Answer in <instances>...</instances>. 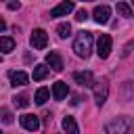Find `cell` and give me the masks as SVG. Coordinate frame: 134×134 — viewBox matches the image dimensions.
<instances>
[{"label":"cell","instance_id":"obj_24","mask_svg":"<svg viewBox=\"0 0 134 134\" xmlns=\"http://www.w3.org/2000/svg\"><path fill=\"white\" fill-rule=\"evenodd\" d=\"M82 2H90V0H82Z\"/></svg>","mask_w":134,"mask_h":134},{"label":"cell","instance_id":"obj_17","mask_svg":"<svg viewBox=\"0 0 134 134\" xmlns=\"http://www.w3.org/2000/svg\"><path fill=\"white\" fill-rule=\"evenodd\" d=\"M13 105L19 107V109H25L29 105V96L27 94H19V96H13Z\"/></svg>","mask_w":134,"mask_h":134},{"label":"cell","instance_id":"obj_21","mask_svg":"<svg viewBox=\"0 0 134 134\" xmlns=\"http://www.w3.org/2000/svg\"><path fill=\"white\" fill-rule=\"evenodd\" d=\"M86 19H88V10L86 8H80L75 13V21H86Z\"/></svg>","mask_w":134,"mask_h":134},{"label":"cell","instance_id":"obj_23","mask_svg":"<svg viewBox=\"0 0 134 134\" xmlns=\"http://www.w3.org/2000/svg\"><path fill=\"white\" fill-rule=\"evenodd\" d=\"M4 29H6V21L0 17V31H4Z\"/></svg>","mask_w":134,"mask_h":134},{"label":"cell","instance_id":"obj_4","mask_svg":"<svg viewBox=\"0 0 134 134\" xmlns=\"http://www.w3.org/2000/svg\"><path fill=\"white\" fill-rule=\"evenodd\" d=\"M92 88H94V100H96V105H98V107H103V105H105V100H107V94H109V86H107V82H105V80L94 82V84H92Z\"/></svg>","mask_w":134,"mask_h":134},{"label":"cell","instance_id":"obj_20","mask_svg":"<svg viewBox=\"0 0 134 134\" xmlns=\"http://www.w3.org/2000/svg\"><path fill=\"white\" fill-rule=\"evenodd\" d=\"M0 115H2V121L8 126V124H13V113L8 111V109H0Z\"/></svg>","mask_w":134,"mask_h":134},{"label":"cell","instance_id":"obj_12","mask_svg":"<svg viewBox=\"0 0 134 134\" xmlns=\"http://www.w3.org/2000/svg\"><path fill=\"white\" fill-rule=\"evenodd\" d=\"M8 77H10V86H25L27 84V80H29V75L25 73V71H10L8 73Z\"/></svg>","mask_w":134,"mask_h":134},{"label":"cell","instance_id":"obj_7","mask_svg":"<svg viewBox=\"0 0 134 134\" xmlns=\"http://www.w3.org/2000/svg\"><path fill=\"white\" fill-rule=\"evenodd\" d=\"M92 15H94V21H96L98 25H105V23H109V17H111V8H109L107 4H103V6H96Z\"/></svg>","mask_w":134,"mask_h":134},{"label":"cell","instance_id":"obj_2","mask_svg":"<svg viewBox=\"0 0 134 134\" xmlns=\"http://www.w3.org/2000/svg\"><path fill=\"white\" fill-rule=\"evenodd\" d=\"M111 46H113L111 36H109V34H100L98 40H96V54H98L100 59H107V57L111 54Z\"/></svg>","mask_w":134,"mask_h":134},{"label":"cell","instance_id":"obj_8","mask_svg":"<svg viewBox=\"0 0 134 134\" xmlns=\"http://www.w3.org/2000/svg\"><path fill=\"white\" fill-rule=\"evenodd\" d=\"M73 8H75V4H73L71 0H65V2H61L59 6H54V8L50 10V17H65V15H69Z\"/></svg>","mask_w":134,"mask_h":134},{"label":"cell","instance_id":"obj_16","mask_svg":"<svg viewBox=\"0 0 134 134\" xmlns=\"http://www.w3.org/2000/svg\"><path fill=\"white\" fill-rule=\"evenodd\" d=\"M48 96H50V90H48V88H38V90H36L34 100H36L38 105H44V103L48 100Z\"/></svg>","mask_w":134,"mask_h":134},{"label":"cell","instance_id":"obj_5","mask_svg":"<svg viewBox=\"0 0 134 134\" xmlns=\"http://www.w3.org/2000/svg\"><path fill=\"white\" fill-rule=\"evenodd\" d=\"M132 128V119L130 117H117L115 121H111V124H107V132H117V134H121V132H128Z\"/></svg>","mask_w":134,"mask_h":134},{"label":"cell","instance_id":"obj_14","mask_svg":"<svg viewBox=\"0 0 134 134\" xmlns=\"http://www.w3.org/2000/svg\"><path fill=\"white\" fill-rule=\"evenodd\" d=\"M61 126H63V130H65V132H71V134H77V132H80V128H77L75 119H73V117H69V115H67V117H63V124H61Z\"/></svg>","mask_w":134,"mask_h":134},{"label":"cell","instance_id":"obj_11","mask_svg":"<svg viewBox=\"0 0 134 134\" xmlns=\"http://www.w3.org/2000/svg\"><path fill=\"white\" fill-rule=\"evenodd\" d=\"M69 94V88H67V84L65 82H54L52 84V96H54V100H63L65 96Z\"/></svg>","mask_w":134,"mask_h":134},{"label":"cell","instance_id":"obj_3","mask_svg":"<svg viewBox=\"0 0 134 134\" xmlns=\"http://www.w3.org/2000/svg\"><path fill=\"white\" fill-rule=\"evenodd\" d=\"M29 44H31L36 50L46 48V44H48V34H46L44 29H34L31 36H29Z\"/></svg>","mask_w":134,"mask_h":134},{"label":"cell","instance_id":"obj_19","mask_svg":"<svg viewBox=\"0 0 134 134\" xmlns=\"http://www.w3.org/2000/svg\"><path fill=\"white\" fill-rule=\"evenodd\" d=\"M117 13H119L121 17H126V19H130V17H132V8H130L126 2H117Z\"/></svg>","mask_w":134,"mask_h":134},{"label":"cell","instance_id":"obj_13","mask_svg":"<svg viewBox=\"0 0 134 134\" xmlns=\"http://www.w3.org/2000/svg\"><path fill=\"white\" fill-rule=\"evenodd\" d=\"M13 50H15V40L8 38V36H2V38H0V52L8 54V52H13Z\"/></svg>","mask_w":134,"mask_h":134},{"label":"cell","instance_id":"obj_18","mask_svg":"<svg viewBox=\"0 0 134 134\" xmlns=\"http://www.w3.org/2000/svg\"><path fill=\"white\" fill-rule=\"evenodd\" d=\"M57 34H59V38H69L71 36V25L69 23H59Z\"/></svg>","mask_w":134,"mask_h":134},{"label":"cell","instance_id":"obj_6","mask_svg":"<svg viewBox=\"0 0 134 134\" xmlns=\"http://www.w3.org/2000/svg\"><path fill=\"white\" fill-rule=\"evenodd\" d=\"M19 121H21V126H23L25 130H29V132L40 130V119H38V115L25 113V115H21V117H19Z\"/></svg>","mask_w":134,"mask_h":134},{"label":"cell","instance_id":"obj_15","mask_svg":"<svg viewBox=\"0 0 134 134\" xmlns=\"http://www.w3.org/2000/svg\"><path fill=\"white\" fill-rule=\"evenodd\" d=\"M48 71H50V69H48L46 65H42V63H40V65H36V67H34V82L44 80V77L48 75Z\"/></svg>","mask_w":134,"mask_h":134},{"label":"cell","instance_id":"obj_9","mask_svg":"<svg viewBox=\"0 0 134 134\" xmlns=\"http://www.w3.org/2000/svg\"><path fill=\"white\" fill-rule=\"evenodd\" d=\"M73 80L80 86H86V88H92V84H94V75L90 71H75L73 73Z\"/></svg>","mask_w":134,"mask_h":134},{"label":"cell","instance_id":"obj_1","mask_svg":"<svg viewBox=\"0 0 134 134\" xmlns=\"http://www.w3.org/2000/svg\"><path fill=\"white\" fill-rule=\"evenodd\" d=\"M73 50L80 59H88L90 57V50H92V34L90 31H77L75 40H73Z\"/></svg>","mask_w":134,"mask_h":134},{"label":"cell","instance_id":"obj_10","mask_svg":"<svg viewBox=\"0 0 134 134\" xmlns=\"http://www.w3.org/2000/svg\"><path fill=\"white\" fill-rule=\"evenodd\" d=\"M46 65H50L52 71H63V59L59 52H48L46 54Z\"/></svg>","mask_w":134,"mask_h":134},{"label":"cell","instance_id":"obj_22","mask_svg":"<svg viewBox=\"0 0 134 134\" xmlns=\"http://www.w3.org/2000/svg\"><path fill=\"white\" fill-rule=\"evenodd\" d=\"M19 6H21V4H19V0H10V2H8V8H10V10H17Z\"/></svg>","mask_w":134,"mask_h":134}]
</instances>
